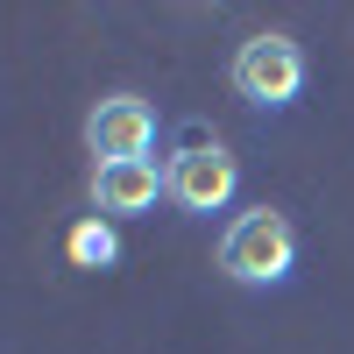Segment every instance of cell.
Wrapping results in <instances>:
<instances>
[{
	"mask_svg": "<svg viewBox=\"0 0 354 354\" xmlns=\"http://www.w3.org/2000/svg\"><path fill=\"white\" fill-rule=\"evenodd\" d=\"M220 270L234 283H248V290L290 283V270H298V227H290V213H277V205L234 213L227 234H220Z\"/></svg>",
	"mask_w": 354,
	"mask_h": 354,
	"instance_id": "cell-1",
	"label": "cell"
},
{
	"mask_svg": "<svg viewBox=\"0 0 354 354\" xmlns=\"http://www.w3.org/2000/svg\"><path fill=\"white\" fill-rule=\"evenodd\" d=\"M234 192H241V163H234L227 142H185V149L163 156V198L177 205V213H227Z\"/></svg>",
	"mask_w": 354,
	"mask_h": 354,
	"instance_id": "cell-2",
	"label": "cell"
},
{
	"mask_svg": "<svg viewBox=\"0 0 354 354\" xmlns=\"http://www.w3.org/2000/svg\"><path fill=\"white\" fill-rule=\"evenodd\" d=\"M227 78H234V93H241L248 106H262V113H283L290 100L305 93V50L290 43L283 28H262V36H248L241 50H234Z\"/></svg>",
	"mask_w": 354,
	"mask_h": 354,
	"instance_id": "cell-3",
	"label": "cell"
},
{
	"mask_svg": "<svg viewBox=\"0 0 354 354\" xmlns=\"http://www.w3.org/2000/svg\"><path fill=\"white\" fill-rule=\"evenodd\" d=\"M85 149H93V170L100 163H149V149H156V106L142 93H106L93 113H85Z\"/></svg>",
	"mask_w": 354,
	"mask_h": 354,
	"instance_id": "cell-4",
	"label": "cell"
},
{
	"mask_svg": "<svg viewBox=\"0 0 354 354\" xmlns=\"http://www.w3.org/2000/svg\"><path fill=\"white\" fill-rule=\"evenodd\" d=\"M163 205V163H100L93 170V213L100 220H142Z\"/></svg>",
	"mask_w": 354,
	"mask_h": 354,
	"instance_id": "cell-5",
	"label": "cell"
},
{
	"mask_svg": "<svg viewBox=\"0 0 354 354\" xmlns=\"http://www.w3.org/2000/svg\"><path fill=\"white\" fill-rule=\"evenodd\" d=\"M64 255H71V270H113V262H121V234H113V220L85 213L64 234Z\"/></svg>",
	"mask_w": 354,
	"mask_h": 354,
	"instance_id": "cell-6",
	"label": "cell"
}]
</instances>
